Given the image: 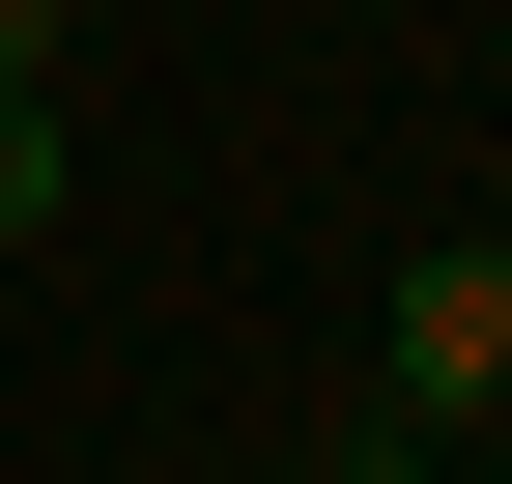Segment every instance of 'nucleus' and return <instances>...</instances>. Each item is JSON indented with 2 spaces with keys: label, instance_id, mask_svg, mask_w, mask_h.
Wrapping results in <instances>:
<instances>
[{
  "label": "nucleus",
  "instance_id": "obj_1",
  "mask_svg": "<svg viewBox=\"0 0 512 484\" xmlns=\"http://www.w3.org/2000/svg\"><path fill=\"white\" fill-rule=\"evenodd\" d=\"M456 399H512V257H427L399 285V428H456Z\"/></svg>",
  "mask_w": 512,
  "mask_h": 484
},
{
  "label": "nucleus",
  "instance_id": "obj_2",
  "mask_svg": "<svg viewBox=\"0 0 512 484\" xmlns=\"http://www.w3.org/2000/svg\"><path fill=\"white\" fill-rule=\"evenodd\" d=\"M57 228V86H0V257Z\"/></svg>",
  "mask_w": 512,
  "mask_h": 484
},
{
  "label": "nucleus",
  "instance_id": "obj_3",
  "mask_svg": "<svg viewBox=\"0 0 512 484\" xmlns=\"http://www.w3.org/2000/svg\"><path fill=\"white\" fill-rule=\"evenodd\" d=\"M313 484H427V428H370V456H313Z\"/></svg>",
  "mask_w": 512,
  "mask_h": 484
}]
</instances>
